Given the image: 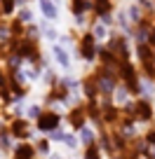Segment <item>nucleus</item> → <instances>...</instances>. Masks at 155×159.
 I'll return each mask as SVG.
<instances>
[{"label": "nucleus", "mask_w": 155, "mask_h": 159, "mask_svg": "<svg viewBox=\"0 0 155 159\" xmlns=\"http://www.w3.org/2000/svg\"><path fill=\"white\" fill-rule=\"evenodd\" d=\"M96 38L92 33H85L82 35V40H80V56L85 61H94V56H96Z\"/></svg>", "instance_id": "f257e3e1"}, {"label": "nucleus", "mask_w": 155, "mask_h": 159, "mask_svg": "<svg viewBox=\"0 0 155 159\" xmlns=\"http://www.w3.org/2000/svg\"><path fill=\"white\" fill-rule=\"evenodd\" d=\"M35 150H38V152H47V150H50V143H47V140H38Z\"/></svg>", "instance_id": "412c9836"}, {"label": "nucleus", "mask_w": 155, "mask_h": 159, "mask_svg": "<svg viewBox=\"0 0 155 159\" xmlns=\"http://www.w3.org/2000/svg\"><path fill=\"white\" fill-rule=\"evenodd\" d=\"M52 140H56V143H59V140H66V136L61 134L59 129H56V131H52Z\"/></svg>", "instance_id": "5701e85b"}, {"label": "nucleus", "mask_w": 155, "mask_h": 159, "mask_svg": "<svg viewBox=\"0 0 155 159\" xmlns=\"http://www.w3.org/2000/svg\"><path fill=\"white\" fill-rule=\"evenodd\" d=\"M35 157V148L28 143H21L14 148V159H33Z\"/></svg>", "instance_id": "0eeeda50"}, {"label": "nucleus", "mask_w": 155, "mask_h": 159, "mask_svg": "<svg viewBox=\"0 0 155 159\" xmlns=\"http://www.w3.org/2000/svg\"><path fill=\"white\" fill-rule=\"evenodd\" d=\"M85 159H101V150L99 145H87V152H85Z\"/></svg>", "instance_id": "2eb2a0df"}, {"label": "nucleus", "mask_w": 155, "mask_h": 159, "mask_svg": "<svg viewBox=\"0 0 155 159\" xmlns=\"http://www.w3.org/2000/svg\"><path fill=\"white\" fill-rule=\"evenodd\" d=\"M28 115H31V117H40V115H42V110L38 108V105H31V108H28Z\"/></svg>", "instance_id": "4be33fe9"}, {"label": "nucleus", "mask_w": 155, "mask_h": 159, "mask_svg": "<svg viewBox=\"0 0 155 159\" xmlns=\"http://www.w3.org/2000/svg\"><path fill=\"white\" fill-rule=\"evenodd\" d=\"M143 140H146L148 145H153V148H155V129H150L148 134H146V138H143Z\"/></svg>", "instance_id": "aec40b11"}, {"label": "nucleus", "mask_w": 155, "mask_h": 159, "mask_svg": "<svg viewBox=\"0 0 155 159\" xmlns=\"http://www.w3.org/2000/svg\"><path fill=\"white\" fill-rule=\"evenodd\" d=\"M92 35H94V38H106V26H104V24L94 26V30H92Z\"/></svg>", "instance_id": "a211bd4d"}, {"label": "nucleus", "mask_w": 155, "mask_h": 159, "mask_svg": "<svg viewBox=\"0 0 155 159\" xmlns=\"http://www.w3.org/2000/svg\"><path fill=\"white\" fill-rule=\"evenodd\" d=\"M10 134L17 136V138H28V122L26 119H12Z\"/></svg>", "instance_id": "39448f33"}, {"label": "nucleus", "mask_w": 155, "mask_h": 159, "mask_svg": "<svg viewBox=\"0 0 155 159\" xmlns=\"http://www.w3.org/2000/svg\"><path fill=\"white\" fill-rule=\"evenodd\" d=\"M17 19H19V21H28L31 19V10H28V7H21V12H19Z\"/></svg>", "instance_id": "6ab92c4d"}, {"label": "nucleus", "mask_w": 155, "mask_h": 159, "mask_svg": "<svg viewBox=\"0 0 155 159\" xmlns=\"http://www.w3.org/2000/svg\"><path fill=\"white\" fill-rule=\"evenodd\" d=\"M40 7H42V12H45L47 19H56V5L52 0H40Z\"/></svg>", "instance_id": "9b49d317"}, {"label": "nucleus", "mask_w": 155, "mask_h": 159, "mask_svg": "<svg viewBox=\"0 0 155 159\" xmlns=\"http://www.w3.org/2000/svg\"><path fill=\"white\" fill-rule=\"evenodd\" d=\"M68 122H70V126L73 129H85V122H87V112H85V108H80V105H75L73 110L68 112Z\"/></svg>", "instance_id": "7ed1b4c3"}, {"label": "nucleus", "mask_w": 155, "mask_h": 159, "mask_svg": "<svg viewBox=\"0 0 155 159\" xmlns=\"http://www.w3.org/2000/svg\"><path fill=\"white\" fill-rule=\"evenodd\" d=\"M153 117V108H150L148 101H136V108H134V119L136 122H150Z\"/></svg>", "instance_id": "20e7f679"}, {"label": "nucleus", "mask_w": 155, "mask_h": 159, "mask_svg": "<svg viewBox=\"0 0 155 159\" xmlns=\"http://www.w3.org/2000/svg\"><path fill=\"white\" fill-rule=\"evenodd\" d=\"M127 12H129V16H132V19H134V21H141V7H139V5L129 7V10H127Z\"/></svg>", "instance_id": "f3484780"}, {"label": "nucleus", "mask_w": 155, "mask_h": 159, "mask_svg": "<svg viewBox=\"0 0 155 159\" xmlns=\"http://www.w3.org/2000/svg\"><path fill=\"white\" fill-rule=\"evenodd\" d=\"M24 33H26V30H24V21L14 19L10 24V35H12V38H24Z\"/></svg>", "instance_id": "f8f14e48"}, {"label": "nucleus", "mask_w": 155, "mask_h": 159, "mask_svg": "<svg viewBox=\"0 0 155 159\" xmlns=\"http://www.w3.org/2000/svg\"><path fill=\"white\" fill-rule=\"evenodd\" d=\"M38 129L40 131H56L59 129V115L54 110H47L38 117Z\"/></svg>", "instance_id": "f03ea898"}, {"label": "nucleus", "mask_w": 155, "mask_h": 159, "mask_svg": "<svg viewBox=\"0 0 155 159\" xmlns=\"http://www.w3.org/2000/svg\"><path fill=\"white\" fill-rule=\"evenodd\" d=\"M80 134H82V143H87V145H94V140H96V134H94L92 129H87V126H85V129H82Z\"/></svg>", "instance_id": "dca6fc26"}, {"label": "nucleus", "mask_w": 155, "mask_h": 159, "mask_svg": "<svg viewBox=\"0 0 155 159\" xmlns=\"http://www.w3.org/2000/svg\"><path fill=\"white\" fill-rule=\"evenodd\" d=\"M113 94H115V101H118V103H129V101H127V94H129V91H127V87L125 84H122V87H118V89H115L113 91Z\"/></svg>", "instance_id": "ddd939ff"}, {"label": "nucleus", "mask_w": 155, "mask_h": 159, "mask_svg": "<svg viewBox=\"0 0 155 159\" xmlns=\"http://www.w3.org/2000/svg\"><path fill=\"white\" fill-rule=\"evenodd\" d=\"M87 10H92V0H70V12L75 16H82Z\"/></svg>", "instance_id": "1a4fd4ad"}, {"label": "nucleus", "mask_w": 155, "mask_h": 159, "mask_svg": "<svg viewBox=\"0 0 155 159\" xmlns=\"http://www.w3.org/2000/svg\"><path fill=\"white\" fill-rule=\"evenodd\" d=\"M17 7V0H0V12L2 14H12Z\"/></svg>", "instance_id": "4468645a"}, {"label": "nucleus", "mask_w": 155, "mask_h": 159, "mask_svg": "<svg viewBox=\"0 0 155 159\" xmlns=\"http://www.w3.org/2000/svg\"><path fill=\"white\" fill-rule=\"evenodd\" d=\"M82 91H85V96L90 101L96 98V94H99V84H96V75H90V77H85V82H82Z\"/></svg>", "instance_id": "423d86ee"}, {"label": "nucleus", "mask_w": 155, "mask_h": 159, "mask_svg": "<svg viewBox=\"0 0 155 159\" xmlns=\"http://www.w3.org/2000/svg\"><path fill=\"white\" fill-rule=\"evenodd\" d=\"M92 7L99 16H108L113 10V0H92Z\"/></svg>", "instance_id": "6e6552de"}, {"label": "nucleus", "mask_w": 155, "mask_h": 159, "mask_svg": "<svg viewBox=\"0 0 155 159\" xmlns=\"http://www.w3.org/2000/svg\"><path fill=\"white\" fill-rule=\"evenodd\" d=\"M52 54L56 56V61H59V63L64 66V68H70V61H68V54H66V52L61 49L59 45H54V47H52Z\"/></svg>", "instance_id": "9d476101"}]
</instances>
